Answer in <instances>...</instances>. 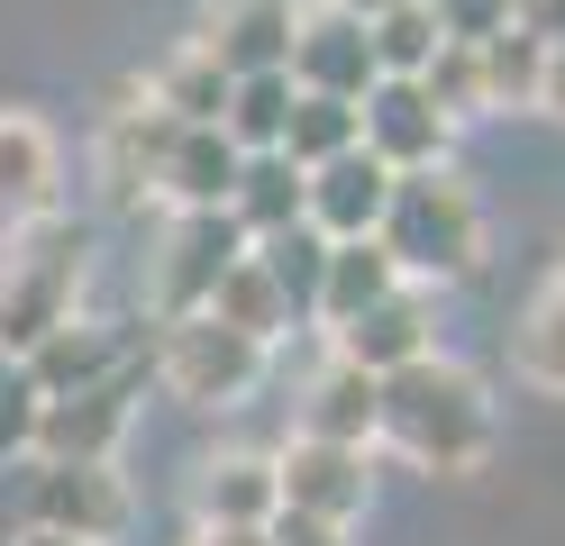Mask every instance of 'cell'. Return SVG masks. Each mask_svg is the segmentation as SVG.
<instances>
[{
  "label": "cell",
  "mask_w": 565,
  "mask_h": 546,
  "mask_svg": "<svg viewBox=\"0 0 565 546\" xmlns=\"http://www.w3.org/2000/svg\"><path fill=\"white\" fill-rule=\"evenodd\" d=\"M374 428L393 437L411 464L466 473V464H483V447H492V400H483V383L466 374V364L419 355V364H402V374H383V410H374Z\"/></svg>",
  "instance_id": "obj_1"
},
{
  "label": "cell",
  "mask_w": 565,
  "mask_h": 546,
  "mask_svg": "<svg viewBox=\"0 0 565 546\" xmlns=\"http://www.w3.org/2000/svg\"><path fill=\"white\" fill-rule=\"evenodd\" d=\"M383 255H393V274H419V282H456L475 274L483 255V218H475V192L456 173H393V201H383Z\"/></svg>",
  "instance_id": "obj_2"
},
{
  "label": "cell",
  "mask_w": 565,
  "mask_h": 546,
  "mask_svg": "<svg viewBox=\"0 0 565 546\" xmlns=\"http://www.w3.org/2000/svg\"><path fill=\"white\" fill-rule=\"evenodd\" d=\"M74 282H83V228H38L19 255L0 246V355H28L74 319Z\"/></svg>",
  "instance_id": "obj_3"
},
{
  "label": "cell",
  "mask_w": 565,
  "mask_h": 546,
  "mask_svg": "<svg viewBox=\"0 0 565 546\" xmlns=\"http://www.w3.org/2000/svg\"><path fill=\"white\" fill-rule=\"evenodd\" d=\"M265 374V346L256 338H237V328H220L210 310L192 319H164V338H156V383L173 400H192V410H228V400H246Z\"/></svg>",
  "instance_id": "obj_4"
},
{
  "label": "cell",
  "mask_w": 565,
  "mask_h": 546,
  "mask_svg": "<svg viewBox=\"0 0 565 546\" xmlns=\"http://www.w3.org/2000/svg\"><path fill=\"white\" fill-rule=\"evenodd\" d=\"M137 383H147V364H119V374H100V383H83V392L46 400V410H38V456H46V464H110Z\"/></svg>",
  "instance_id": "obj_5"
},
{
  "label": "cell",
  "mask_w": 565,
  "mask_h": 546,
  "mask_svg": "<svg viewBox=\"0 0 565 546\" xmlns=\"http://www.w3.org/2000/svg\"><path fill=\"white\" fill-rule=\"evenodd\" d=\"M365 447H329V437H292V447L274 456V492H282V510H301V520H329V528H347L365 510Z\"/></svg>",
  "instance_id": "obj_6"
},
{
  "label": "cell",
  "mask_w": 565,
  "mask_h": 546,
  "mask_svg": "<svg viewBox=\"0 0 565 546\" xmlns=\"http://www.w3.org/2000/svg\"><path fill=\"white\" fill-rule=\"evenodd\" d=\"M237 255H246V228H237L228 210H183V228H173L164 265H156V301H164V319L210 310V282H220Z\"/></svg>",
  "instance_id": "obj_7"
},
{
  "label": "cell",
  "mask_w": 565,
  "mask_h": 546,
  "mask_svg": "<svg viewBox=\"0 0 565 546\" xmlns=\"http://www.w3.org/2000/svg\"><path fill=\"white\" fill-rule=\"evenodd\" d=\"M356 119H365V156L393 164V173H429L447 156V109L419 83H374L356 100Z\"/></svg>",
  "instance_id": "obj_8"
},
{
  "label": "cell",
  "mask_w": 565,
  "mask_h": 546,
  "mask_svg": "<svg viewBox=\"0 0 565 546\" xmlns=\"http://www.w3.org/2000/svg\"><path fill=\"white\" fill-rule=\"evenodd\" d=\"M292 92H320V100H365L383 73H374V46H365V19H347V10H320V19H301L292 28Z\"/></svg>",
  "instance_id": "obj_9"
},
{
  "label": "cell",
  "mask_w": 565,
  "mask_h": 546,
  "mask_svg": "<svg viewBox=\"0 0 565 546\" xmlns=\"http://www.w3.org/2000/svg\"><path fill=\"white\" fill-rule=\"evenodd\" d=\"M292 28H301L292 0H220V10L201 19V55L220 64L228 83H246V73H282V64H292Z\"/></svg>",
  "instance_id": "obj_10"
},
{
  "label": "cell",
  "mask_w": 565,
  "mask_h": 546,
  "mask_svg": "<svg viewBox=\"0 0 565 546\" xmlns=\"http://www.w3.org/2000/svg\"><path fill=\"white\" fill-rule=\"evenodd\" d=\"M383 201H393V164H374L365 146H347V156L310 164V201H301V218H310L329 246H347V237H374V228H383Z\"/></svg>",
  "instance_id": "obj_11"
},
{
  "label": "cell",
  "mask_w": 565,
  "mask_h": 546,
  "mask_svg": "<svg viewBox=\"0 0 565 546\" xmlns=\"http://www.w3.org/2000/svg\"><path fill=\"white\" fill-rule=\"evenodd\" d=\"M429 328H438V310H429V291H383L374 310H356L338 328V364H356V374H402V364H419L429 355Z\"/></svg>",
  "instance_id": "obj_12"
},
{
  "label": "cell",
  "mask_w": 565,
  "mask_h": 546,
  "mask_svg": "<svg viewBox=\"0 0 565 546\" xmlns=\"http://www.w3.org/2000/svg\"><path fill=\"white\" fill-rule=\"evenodd\" d=\"M55 210V137L28 109H0V246Z\"/></svg>",
  "instance_id": "obj_13"
},
{
  "label": "cell",
  "mask_w": 565,
  "mask_h": 546,
  "mask_svg": "<svg viewBox=\"0 0 565 546\" xmlns=\"http://www.w3.org/2000/svg\"><path fill=\"white\" fill-rule=\"evenodd\" d=\"M192 501H201V528H265L274 510H282L274 456H210L201 483H192Z\"/></svg>",
  "instance_id": "obj_14"
},
{
  "label": "cell",
  "mask_w": 565,
  "mask_h": 546,
  "mask_svg": "<svg viewBox=\"0 0 565 546\" xmlns=\"http://www.w3.org/2000/svg\"><path fill=\"white\" fill-rule=\"evenodd\" d=\"M301 201H310V173L292 156H246L237 164V192H228V218L246 228V246H256L274 228H301Z\"/></svg>",
  "instance_id": "obj_15"
},
{
  "label": "cell",
  "mask_w": 565,
  "mask_h": 546,
  "mask_svg": "<svg viewBox=\"0 0 565 546\" xmlns=\"http://www.w3.org/2000/svg\"><path fill=\"white\" fill-rule=\"evenodd\" d=\"M374 410H383V383L329 355V374L301 392V437H329V447H365V437H374Z\"/></svg>",
  "instance_id": "obj_16"
},
{
  "label": "cell",
  "mask_w": 565,
  "mask_h": 546,
  "mask_svg": "<svg viewBox=\"0 0 565 546\" xmlns=\"http://www.w3.org/2000/svg\"><path fill=\"white\" fill-rule=\"evenodd\" d=\"M237 164L246 156H237L220 128H183V137H173V156H164V173H156V192H173L183 210H228Z\"/></svg>",
  "instance_id": "obj_17"
},
{
  "label": "cell",
  "mask_w": 565,
  "mask_h": 546,
  "mask_svg": "<svg viewBox=\"0 0 565 546\" xmlns=\"http://www.w3.org/2000/svg\"><path fill=\"white\" fill-rule=\"evenodd\" d=\"M383 291H402L383 237H347V246H329V274H320V328H347L356 310H374Z\"/></svg>",
  "instance_id": "obj_18"
},
{
  "label": "cell",
  "mask_w": 565,
  "mask_h": 546,
  "mask_svg": "<svg viewBox=\"0 0 565 546\" xmlns=\"http://www.w3.org/2000/svg\"><path fill=\"white\" fill-rule=\"evenodd\" d=\"M246 255L265 265V282L282 291V310H292V319H320V274H329V237L310 228V218H301V228H274V237H256Z\"/></svg>",
  "instance_id": "obj_19"
},
{
  "label": "cell",
  "mask_w": 565,
  "mask_h": 546,
  "mask_svg": "<svg viewBox=\"0 0 565 546\" xmlns=\"http://www.w3.org/2000/svg\"><path fill=\"white\" fill-rule=\"evenodd\" d=\"M365 46H374V73H383V83H419V73L438 64L447 28H438L429 0H402V10H383V19L365 28Z\"/></svg>",
  "instance_id": "obj_20"
},
{
  "label": "cell",
  "mask_w": 565,
  "mask_h": 546,
  "mask_svg": "<svg viewBox=\"0 0 565 546\" xmlns=\"http://www.w3.org/2000/svg\"><path fill=\"white\" fill-rule=\"evenodd\" d=\"M210 319H220V328H237V338H256V346H274L282 328H292V310H282V291L265 282V265H256V255H237V265L210 282Z\"/></svg>",
  "instance_id": "obj_21"
},
{
  "label": "cell",
  "mask_w": 565,
  "mask_h": 546,
  "mask_svg": "<svg viewBox=\"0 0 565 546\" xmlns=\"http://www.w3.org/2000/svg\"><path fill=\"white\" fill-rule=\"evenodd\" d=\"M347 146H365V119H356V100H320V92H292V119H282V146H274V156H292V164L310 173V164L347 156Z\"/></svg>",
  "instance_id": "obj_22"
},
{
  "label": "cell",
  "mask_w": 565,
  "mask_h": 546,
  "mask_svg": "<svg viewBox=\"0 0 565 546\" xmlns=\"http://www.w3.org/2000/svg\"><path fill=\"white\" fill-rule=\"evenodd\" d=\"M282 119H292V73H246V83H228L220 137L237 146V156H274V146H282Z\"/></svg>",
  "instance_id": "obj_23"
},
{
  "label": "cell",
  "mask_w": 565,
  "mask_h": 546,
  "mask_svg": "<svg viewBox=\"0 0 565 546\" xmlns=\"http://www.w3.org/2000/svg\"><path fill=\"white\" fill-rule=\"evenodd\" d=\"M475 64H483V109H520V100H539V64H547V46L529 28H492V36H475Z\"/></svg>",
  "instance_id": "obj_24"
},
{
  "label": "cell",
  "mask_w": 565,
  "mask_h": 546,
  "mask_svg": "<svg viewBox=\"0 0 565 546\" xmlns=\"http://www.w3.org/2000/svg\"><path fill=\"white\" fill-rule=\"evenodd\" d=\"M156 109H164L173 128H220V119H228V73L192 46L183 64H164V73H156Z\"/></svg>",
  "instance_id": "obj_25"
},
{
  "label": "cell",
  "mask_w": 565,
  "mask_h": 546,
  "mask_svg": "<svg viewBox=\"0 0 565 546\" xmlns=\"http://www.w3.org/2000/svg\"><path fill=\"white\" fill-rule=\"evenodd\" d=\"M520 374L539 383V392H565V282H556L547 301L529 310V328H520Z\"/></svg>",
  "instance_id": "obj_26"
},
{
  "label": "cell",
  "mask_w": 565,
  "mask_h": 546,
  "mask_svg": "<svg viewBox=\"0 0 565 546\" xmlns=\"http://www.w3.org/2000/svg\"><path fill=\"white\" fill-rule=\"evenodd\" d=\"M38 383L19 374V355H0V456H19V447H38Z\"/></svg>",
  "instance_id": "obj_27"
},
{
  "label": "cell",
  "mask_w": 565,
  "mask_h": 546,
  "mask_svg": "<svg viewBox=\"0 0 565 546\" xmlns=\"http://www.w3.org/2000/svg\"><path fill=\"white\" fill-rule=\"evenodd\" d=\"M265 546H347V528L301 520V510H274V520H265Z\"/></svg>",
  "instance_id": "obj_28"
},
{
  "label": "cell",
  "mask_w": 565,
  "mask_h": 546,
  "mask_svg": "<svg viewBox=\"0 0 565 546\" xmlns=\"http://www.w3.org/2000/svg\"><path fill=\"white\" fill-rule=\"evenodd\" d=\"M539 109L565 119V36H547V64H539Z\"/></svg>",
  "instance_id": "obj_29"
},
{
  "label": "cell",
  "mask_w": 565,
  "mask_h": 546,
  "mask_svg": "<svg viewBox=\"0 0 565 546\" xmlns=\"http://www.w3.org/2000/svg\"><path fill=\"white\" fill-rule=\"evenodd\" d=\"M192 546H265V528H201Z\"/></svg>",
  "instance_id": "obj_30"
},
{
  "label": "cell",
  "mask_w": 565,
  "mask_h": 546,
  "mask_svg": "<svg viewBox=\"0 0 565 546\" xmlns=\"http://www.w3.org/2000/svg\"><path fill=\"white\" fill-rule=\"evenodd\" d=\"M0 546H83V537H64V528H19V537H0Z\"/></svg>",
  "instance_id": "obj_31"
},
{
  "label": "cell",
  "mask_w": 565,
  "mask_h": 546,
  "mask_svg": "<svg viewBox=\"0 0 565 546\" xmlns=\"http://www.w3.org/2000/svg\"><path fill=\"white\" fill-rule=\"evenodd\" d=\"M338 10H347V19H365V28H374L383 10H402V0H338Z\"/></svg>",
  "instance_id": "obj_32"
}]
</instances>
